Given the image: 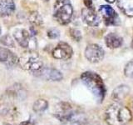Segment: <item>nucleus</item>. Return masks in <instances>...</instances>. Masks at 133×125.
Wrapping results in <instances>:
<instances>
[{"instance_id": "23", "label": "nucleus", "mask_w": 133, "mask_h": 125, "mask_svg": "<svg viewBox=\"0 0 133 125\" xmlns=\"http://www.w3.org/2000/svg\"><path fill=\"white\" fill-rule=\"evenodd\" d=\"M20 125H33L30 121H25V122H23L22 123H20Z\"/></svg>"}, {"instance_id": "10", "label": "nucleus", "mask_w": 133, "mask_h": 125, "mask_svg": "<svg viewBox=\"0 0 133 125\" xmlns=\"http://www.w3.org/2000/svg\"><path fill=\"white\" fill-rule=\"evenodd\" d=\"M0 62L4 63L8 67H14L18 64V58L8 48L0 47Z\"/></svg>"}, {"instance_id": "12", "label": "nucleus", "mask_w": 133, "mask_h": 125, "mask_svg": "<svg viewBox=\"0 0 133 125\" xmlns=\"http://www.w3.org/2000/svg\"><path fill=\"white\" fill-rule=\"evenodd\" d=\"M106 45L109 48H117L122 45V38L115 33H110L105 37Z\"/></svg>"}, {"instance_id": "20", "label": "nucleus", "mask_w": 133, "mask_h": 125, "mask_svg": "<svg viewBox=\"0 0 133 125\" xmlns=\"http://www.w3.org/2000/svg\"><path fill=\"white\" fill-rule=\"evenodd\" d=\"M70 35L75 41H77V42H79L82 39V33L78 29L71 28L70 29Z\"/></svg>"}, {"instance_id": "4", "label": "nucleus", "mask_w": 133, "mask_h": 125, "mask_svg": "<svg viewBox=\"0 0 133 125\" xmlns=\"http://www.w3.org/2000/svg\"><path fill=\"white\" fill-rule=\"evenodd\" d=\"M73 8L69 0H57L54 4V18L62 25L70 23Z\"/></svg>"}, {"instance_id": "5", "label": "nucleus", "mask_w": 133, "mask_h": 125, "mask_svg": "<svg viewBox=\"0 0 133 125\" xmlns=\"http://www.w3.org/2000/svg\"><path fill=\"white\" fill-rule=\"evenodd\" d=\"M104 56H105V52L102 48L97 44H89L86 48L85 57L91 63L96 64V63L101 62L103 59Z\"/></svg>"}, {"instance_id": "8", "label": "nucleus", "mask_w": 133, "mask_h": 125, "mask_svg": "<svg viewBox=\"0 0 133 125\" xmlns=\"http://www.w3.org/2000/svg\"><path fill=\"white\" fill-rule=\"evenodd\" d=\"M37 77L44 79L47 81H61L63 76L62 73L57 69L52 68H42L37 74Z\"/></svg>"}, {"instance_id": "15", "label": "nucleus", "mask_w": 133, "mask_h": 125, "mask_svg": "<svg viewBox=\"0 0 133 125\" xmlns=\"http://www.w3.org/2000/svg\"><path fill=\"white\" fill-rule=\"evenodd\" d=\"M117 7L125 15L133 17V0H117Z\"/></svg>"}, {"instance_id": "16", "label": "nucleus", "mask_w": 133, "mask_h": 125, "mask_svg": "<svg viewBox=\"0 0 133 125\" xmlns=\"http://www.w3.org/2000/svg\"><path fill=\"white\" fill-rule=\"evenodd\" d=\"M48 107V103L46 101L45 99H37V101L33 103V111L37 113V114H41L43 113Z\"/></svg>"}, {"instance_id": "21", "label": "nucleus", "mask_w": 133, "mask_h": 125, "mask_svg": "<svg viewBox=\"0 0 133 125\" xmlns=\"http://www.w3.org/2000/svg\"><path fill=\"white\" fill-rule=\"evenodd\" d=\"M60 36V32L57 28H51L48 31V37L51 39H56Z\"/></svg>"}, {"instance_id": "2", "label": "nucleus", "mask_w": 133, "mask_h": 125, "mask_svg": "<svg viewBox=\"0 0 133 125\" xmlns=\"http://www.w3.org/2000/svg\"><path fill=\"white\" fill-rule=\"evenodd\" d=\"M81 79L86 87L94 95L97 101L102 103L106 95V88L102 78L96 73L85 72L82 74Z\"/></svg>"}, {"instance_id": "11", "label": "nucleus", "mask_w": 133, "mask_h": 125, "mask_svg": "<svg viewBox=\"0 0 133 125\" xmlns=\"http://www.w3.org/2000/svg\"><path fill=\"white\" fill-rule=\"evenodd\" d=\"M14 37L16 42L18 43L21 47L23 48H28L29 43H30V33L26 29L18 28L14 32Z\"/></svg>"}, {"instance_id": "18", "label": "nucleus", "mask_w": 133, "mask_h": 125, "mask_svg": "<svg viewBox=\"0 0 133 125\" xmlns=\"http://www.w3.org/2000/svg\"><path fill=\"white\" fill-rule=\"evenodd\" d=\"M0 43L3 44L4 46H7V47H11V48L15 47L14 40L12 39V38L9 34H6L3 36L1 38V40H0Z\"/></svg>"}, {"instance_id": "13", "label": "nucleus", "mask_w": 133, "mask_h": 125, "mask_svg": "<svg viewBox=\"0 0 133 125\" xmlns=\"http://www.w3.org/2000/svg\"><path fill=\"white\" fill-rule=\"evenodd\" d=\"M14 11L15 4L12 0H0V16H9Z\"/></svg>"}, {"instance_id": "22", "label": "nucleus", "mask_w": 133, "mask_h": 125, "mask_svg": "<svg viewBox=\"0 0 133 125\" xmlns=\"http://www.w3.org/2000/svg\"><path fill=\"white\" fill-rule=\"evenodd\" d=\"M92 2H93V0H83V3H84L87 8H91V6H92Z\"/></svg>"}, {"instance_id": "9", "label": "nucleus", "mask_w": 133, "mask_h": 125, "mask_svg": "<svg viewBox=\"0 0 133 125\" xmlns=\"http://www.w3.org/2000/svg\"><path fill=\"white\" fill-rule=\"evenodd\" d=\"M82 18L83 22L91 27H96L100 23L99 16L91 8H85L82 10Z\"/></svg>"}, {"instance_id": "7", "label": "nucleus", "mask_w": 133, "mask_h": 125, "mask_svg": "<svg viewBox=\"0 0 133 125\" xmlns=\"http://www.w3.org/2000/svg\"><path fill=\"white\" fill-rule=\"evenodd\" d=\"M99 11L107 25H118L120 23L118 14L111 6L102 5L99 8Z\"/></svg>"}, {"instance_id": "24", "label": "nucleus", "mask_w": 133, "mask_h": 125, "mask_svg": "<svg viewBox=\"0 0 133 125\" xmlns=\"http://www.w3.org/2000/svg\"><path fill=\"white\" fill-rule=\"evenodd\" d=\"M107 2H108V3H114L116 0H106Z\"/></svg>"}, {"instance_id": "1", "label": "nucleus", "mask_w": 133, "mask_h": 125, "mask_svg": "<svg viewBox=\"0 0 133 125\" xmlns=\"http://www.w3.org/2000/svg\"><path fill=\"white\" fill-rule=\"evenodd\" d=\"M131 120V111L118 103L111 104L106 109L105 121L108 125H126Z\"/></svg>"}, {"instance_id": "3", "label": "nucleus", "mask_w": 133, "mask_h": 125, "mask_svg": "<svg viewBox=\"0 0 133 125\" xmlns=\"http://www.w3.org/2000/svg\"><path fill=\"white\" fill-rule=\"evenodd\" d=\"M18 64L23 69L37 74L43 68V63L38 53L34 51H28L18 58Z\"/></svg>"}, {"instance_id": "6", "label": "nucleus", "mask_w": 133, "mask_h": 125, "mask_svg": "<svg viewBox=\"0 0 133 125\" xmlns=\"http://www.w3.org/2000/svg\"><path fill=\"white\" fill-rule=\"evenodd\" d=\"M73 50L72 47L66 43L61 42L52 52V55L54 58L59 60H68L72 58Z\"/></svg>"}, {"instance_id": "25", "label": "nucleus", "mask_w": 133, "mask_h": 125, "mask_svg": "<svg viewBox=\"0 0 133 125\" xmlns=\"http://www.w3.org/2000/svg\"><path fill=\"white\" fill-rule=\"evenodd\" d=\"M131 48H133V40H132V42H131Z\"/></svg>"}, {"instance_id": "19", "label": "nucleus", "mask_w": 133, "mask_h": 125, "mask_svg": "<svg viewBox=\"0 0 133 125\" xmlns=\"http://www.w3.org/2000/svg\"><path fill=\"white\" fill-rule=\"evenodd\" d=\"M124 73L127 77L133 78V60L129 62L126 65L124 69Z\"/></svg>"}, {"instance_id": "26", "label": "nucleus", "mask_w": 133, "mask_h": 125, "mask_svg": "<svg viewBox=\"0 0 133 125\" xmlns=\"http://www.w3.org/2000/svg\"><path fill=\"white\" fill-rule=\"evenodd\" d=\"M0 34H1V28H0Z\"/></svg>"}, {"instance_id": "14", "label": "nucleus", "mask_w": 133, "mask_h": 125, "mask_svg": "<svg viewBox=\"0 0 133 125\" xmlns=\"http://www.w3.org/2000/svg\"><path fill=\"white\" fill-rule=\"evenodd\" d=\"M130 93V88L127 85H120L114 89L112 93V98L116 102L120 103L127 97Z\"/></svg>"}, {"instance_id": "17", "label": "nucleus", "mask_w": 133, "mask_h": 125, "mask_svg": "<svg viewBox=\"0 0 133 125\" xmlns=\"http://www.w3.org/2000/svg\"><path fill=\"white\" fill-rule=\"evenodd\" d=\"M29 21L33 26H40L43 23V18L37 12H32L29 16Z\"/></svg>"}]
</instances>
